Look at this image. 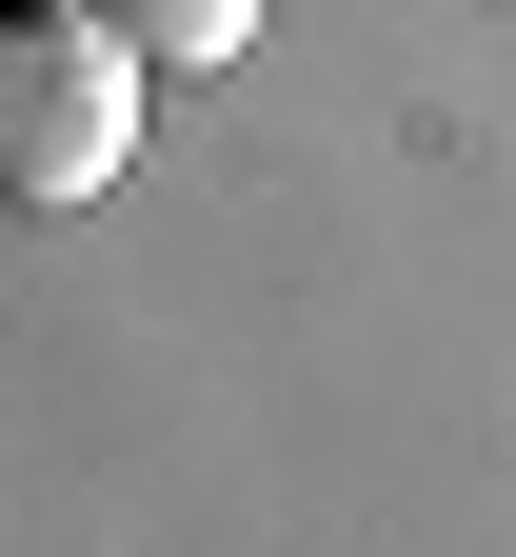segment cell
Wrapping results in <instances>:
<instances>
[{
    "mask_svg": "<svg viewBox=\"0 0 516 557\" xmlns=\"http://www.w3.org/2000/svg\"><path fill=\"white\" fill-rule=\"evenodd\" d=\"M0 21H21V0H0Z\"/></svg>",
    "mask_w": 516,
    "mask_h": 557,
    "instance_id": "cell-3",
    "label": "cell"
},
{
    "mask_svg": "<svg viewBox=\"0 0 516 557\" xmlns=\"http://www.w3.org/2000/svg\"><path fill=\"white\" fill-rule=\"evenodd\" d=\"M139 100H160V81L119 60L100 0H21V21H0V220H80V199H119Z\"/></svg>",
    "mask_w": 516,
    "mask_h": 557,
    "instance_id": "cell-1",
    "label": "cell"
},
{
    "mask_svg": "<svg viewBox=\"0 0 516 557\" xmlns=\"http://www.w3.org/2000/svg\"><path fill=\"white\" fill-rule=\"evenodd\" d=\"M100 21H119V60H139V81H218V60L259 40V0H100Z\"/></svg>",
    "mask_w": 516,
    "mask_h": 557,
    "instance_id": "cell-2",
    "label": "cell"
}]
</instances>
